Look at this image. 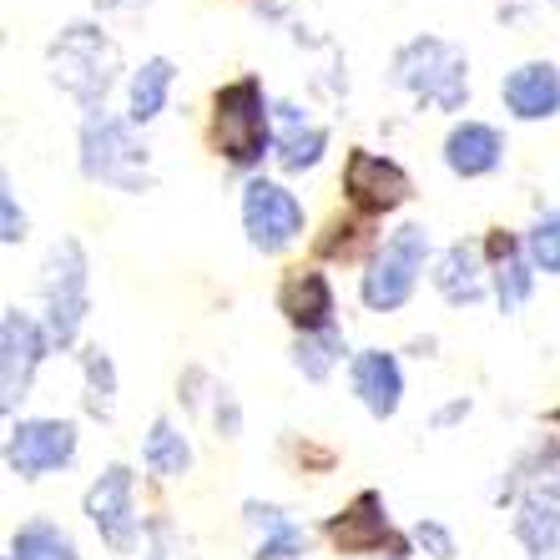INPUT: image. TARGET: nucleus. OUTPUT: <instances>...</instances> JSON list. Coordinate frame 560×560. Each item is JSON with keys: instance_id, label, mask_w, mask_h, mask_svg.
<instances>
[{"instance_id": "obj_29", "label": "nucleus", "mask_w": 560, "mask_h": 560, "mask_svg": "<svg viewBox=\"0 0 560 560\" xmlns=\"http://www.w3.org/2000/svg\"><path fill=\"white\" fill-rule=\"evenodd\" d=\"M0 222H5V243H21L26 237V212L15 208V192H11V183H5V192H0Z\"/></svg>"}, {"instance_id": "obj_6", "label": "nucleus", "mask_w": 560, "mask_h": 560, "mask_svg": "<svg viewBox=\"0 0 560 560\" xmlns=\"http://www.w3.org/2000/svg\"><path fill=\"white\" fill-rule=\"evenodd\" d=\"M218 147L233 167H253L268 147V112H262V86L253 77L233 81L218 92Z\"/></svg>"}, {"instance_id": "obj_16", "label": "nucleus", "mask_w": 560, "mask_h": 560, "mask_svg": "<svg viewBox=\"0 0 560 560\" xmlns=\"http://www.w3.org/2000/svg\"><path fill=\"white\" fill-rule=\"evenodd\" d=\"M278 303H283V313L303 328V334L334 328V293H328V278L324 273H303V268H299V273L283 283Z\"/></svg>"}, {"instance_id": "obj_13", "label": "nucleus", "mask_w": 560, "mask_h": 560, "mask_svg": "<svg viewBox=\"0 0 560 560\" xmlns=\"http://www.w3.org/2000/svg\"><path fill=\"white\" fill-rule=\"evenodd\" d=\"M328 535L334 546L349 550V556H364V550H378L389 540V515H384V500L378 495H359L343 515L328 521Z\"/></svg>"}, {"instance_id": "obj_27", "label": "nucleus", "mask_w": 560, "mask_h": 560, "mask_svg": "<svg viewBox=\"0 0 560 560\" xmlns=\"http://www.w3.org/2000/svg\"><path fill=\"white\" fill-rule=\"evenodd\" d=\"M530 262L540 268V273H560V212H550V218L535 222V233H530Z\"/></svg>"}, {"instance_id": "obj_26", "label": "nucleus", "mask_w": 560, "mask_h": 560, "mask_svg": "<svg viewBox=\"0 0 560 560\" xmlns=\"http://www.w3.org/2000/svg\"><path fill=\"white\" fill-rule=\"evenodd\" d=\"M339 353H343L339 334H334V328H318V334H303L293 359H299V369L308 378H328V369H334V359H339Z\"/></svg>"}, {"instance_id": "obj_19", "label": "nucleus", "mask_w": 560, "mask_h": 560, "mask_svg": "<svg viewBox=\"0 0 560 560\" xmlns=\"http://www.w3.org/2000/svg\"><path fill=\"white\" fill-rule=\"evenodd\" d=\"M278 112H283V131H278V162H283L288 172L313 167V162L324 156V147H328V131L313 127V121H303L299 106H278Z\"/></svg>"}, {"instance_id": "obj_28", "label": "nucleus", "mask_w": 560, "mask_h": 560, "mask_svg": "<svg viewBox=\"0 0 560 560\" xmlns=\"http://www.w3.org/2000/svg\"><path fill=\"white\" fill-rule=\"evenodd\" d=\"M415 540H419L424 550H434L440 560H455V540H450V530H444V525L419 521V525H415Z\"/></svg>"}, {"instance_id": "obj_24", "label": "nucleus", "mask_w": 560, "mask_h": 560, "mask_svg": "<svg viewBox=\"0 0 560 560\" xmlns=\"http://www.w3.org/2000/svg\"><path fill=\"white\" fill-rule=\"evenodd\" d=\"M81 369H86V409L96 419H112V409H117V369H112V359L102 349H86Z\"/></svg>"}, {"instance_id": "obj_25", "label": "nucleus", "mask_w": 560, "mask_h": 560, "mask_svg": "<svg viewBox=\"0 0 560 560\" xmlns=\"http://www.w3.org/2000/svg\"><path fill=\"white\" fill-rule=\"evenodd\" d=\"M495 293H500V308H505V313H515L525 299H530V262L515 253V243H500Z\"/></svg>"}, {"instance_id": "obj_14", "label": "nucleus", "mask_w": 560, "mask_h": 560, "mask_svg": "<svg viewBox=\"0 0 560 560\" xmlns=\"http://www.w3.org/2000/svg\"><path fill=\"white\" fill-rule=\"evenodd\" d=\"M353 389H359L369 415L389 419L394 409H399V394H405V378H399L394 353H378V349L359 353V359H353Z\"/></svg>"}, {"instance_id": "obj_18", "label": "nucleus", "mask_w": 560, "mask_h": 560, "mask_svg": "<svg viewBox=\"0 0 560 560\" xmlns=\"http://www.w3.org/2000/svg\"><path fill=\"white\" fill-rule=\"evenodd\" d=\"M248 525L258 530V556L253 560H293L308 550V530L288 521L278 505H248Z\"/></svg>"}, {"instance_id": "obj_2", "label": "nucleus", "mask_w": 560, "mask_h": 560, "mask_svg": "<svg viewBox=\"0 0 560 560\" xmlns=\"http://www.w3.org/2000/svg\"><path fill=\"white\" fill-rule=\"evenodd\" d=\"M394 81L409 86L419 102H434L440 112H459L465 106V56L444 40H409L405 51L394 56Z\"/></svg>"}, {"instance_id": "obj_23", "label": "nucleus", "mask_w": 560, "mask_h": 560, "mask_svg": "<svg viewBox=\"0 0 560 560\" xmlns=\"http://www.w3.org/2000/svg\"><path fill=\"white\" fill-rule=\"evenodd\" d=\"M11 560H77V546H71V535H61L56 525L36 521V525H26V530H15Z\"/></svg>"}, {"instance_id": "obj_21", "label": "nucleus", "mask_w": 560, "mask_h": 560, "mask_svg": "<svg viewBox=\"0 0 560 560\" xmlns=\"http://www.w3.org/2000/svg\"><path fill=\"white\" fill-rule=\"evenodd\" d=\"M167 92H172V61H147L137 77H131V92H127V117L142 127V121L162 117V106H167Z\"/></svg>"}, {"instance_id": "obj_10", "label": "nucleus", "mask_w": 560, "mask_h": 560, "mask_svg": "<svg viewBox=\"0 0 560 560\" xmlns=\"http://www.w3.org/2000/svg\"><path fill=\"white\" fill-rule=\"evenodd\" d=\"M86 515L102 530V540L112 550H127L137 540V505H131V469L112 465L102 480L86 490Z\"/></svg>"}, {"instance_id": "obj_9", "label": "nucleus", "mask_w": 560, "mask_h": 560, "mask_svg": "<svg viewBox=\"0 0 560 560\" xmlns=\"http://www.w3.org/2000/svg\"><path fill=\"white\" fill-rule=\"evenodd\" d=\"M40 349H46V339L31 324V313L5 308V318H0V405L5 409H15V399H26Z\"/></svg>"}, {"instance_id": "obj_20", "label": "nucleus", "mask_w": 560, "mask_h": 560, "mask_svg": "<svg viewBox=\"0 0 560 560\" xmlns=\"http://www.w3.org/2000/svg\"><path fill=\"white\" fill-rule=\"evenodd\" d=\"M440 293L450 303H475L480 299V248L475 243H455V248L440 258V273H434Z\"/></svg>"}, {"instance_id": "obj_17", "label": "nucleus", "mask_w": 560, "mask_h": 560, "mask_svg": "<svg viewBox=\"0 0 560 560\" xmlns=\"http://www.w3.org/2000/svg\"><path fill=\"white\" fill-rule=\"evenodd\" d=\"M515 530H521L525 550H530L535 560L556 550V535H560V485H535L530 495H525V505H521Z\"/></svg>"}, {"instance_id": "obj_11", "label": "nucleus", "mask_w": 560, "mask_h": 560, "mask_svg": "<svg viewBox=\"0 0 560 560\" xmlns=\"http://www.w3.org/2000/svg\"><path fill=\"white\" fill-rule=\"evenodd\" d=\"M343 187H349V197L359 202V208H369V212H394L409 197V177L394 167V162L374 156V152H353L349 156Z\"/></svg>"}, {"instance_id": "obj_30", "label": "nucleus", "mask_w": 560, "mask_h": 560, "mask_svg": "<svg viewBox=\"0 0 560 560\" xmlns=\"http://www.w3.org/2000/svg\"><path fill=\"white\" fill-rule=\"evenodd\" d=\"M96 5H102V11H142L147 0H96Z\"/></svg>"}, {"instance_id": "obj_8", "label": "nucleus", "mask_w": 560, "mask_h": 560, "mask_svg": "<svg viewBox=\"0 0 560 560\" xmlns=\"http://www.w3.org/2000/svg\"><path fill=\"white\" fill-rule=\"evenodd\" d=\"M77 455V430L66 419H26L11 430V444H5V459L21 480H40L51 469L71 465Z\"/></svg>"}, {"instance_id": "obj_3", "label": "nucleus", "mask_w": 560, "mask_h": 560, "mask_svg": "<svg viewBox=\"0 0 560 560\" xmlns=\"http://www.w3.org/2000/svg\"><path fill=\"white\" fill-rule=\"evenodd\" d=\"M81 172L92 183H112L121 192H142L147 187V156L142 147L131 142L127 121L106 117V112H92L86 127H81Z\"/></svg>"}, {"instance_id": "obj_15", "label": "nucleus", "mask_w": 560, "mask_h": 560, "mask_svg": "<svg viewBox=\"0 0 560 560\" xmlns=\"http://www.w3.org/2000/svg\"><path fill=\"white\" fill-rule=\"evenodd\" d=\"M500 131L485 127V121H465V127L450 131V142H444V162L455 177H485V172L500 167Z\"/></svg>"}, {"instance_id": "obj_22", "label": "nucleus", "mask_w": 560, "mask_h": 560, "mask_svg": "<svg viewBox=\"0 0 560 560\" xmlns=\"http://www.w3.org/2000/svg\"><path fill=\"white\" fill-rule=\"evenodd\" d=\"M142 459H147V469H152V475L172 480V475H187V465H192V450H187V440L172 430L167 419H156L152 434H147Z\"/></svg>"}, {"instance_id": "obj_5", "label": "nucleus", "mask_w": 560, "mask_h": 560, "mask_svg": "<svg viewBox=\"0 0 560 560\" xmlns=\"http://www.w3.org/2000/svg\"><path fill=\"white\" fill-rule=\"evenodd\" d=\"M424 253H430V237H424V228H399V233L378 248V258L369 262L364 273V303L374 313H394L405 308L409 293H415V278L419 268H424Z\"/></svg>"}, {"instance_id": "obj_4", "label": "nucleus", "mask_w": 560, "mask_h": 560, "mask_svg": "<svg viewBox=\"0 0 560 560\" xmlns=\"http://www.w3.org/2000/svg\"><path fill=\"white\" fill-rule=\"evenodd\" d=\"M46 339L56 349L77 343L81 324H86V253H81L77 237H61L46 258Z\"/></svg>"}, {"instance_id": "obj_7", "label": "nucleus", "mask_w": 560, "mask_h": 560, "mask_svg": "<svg viewBox=\"0 0 560 560\" xmlns=\"http://www.w3.org/2000/svg\"><path fill=\"white\" fill-rule=\"evenodd\" d=\"M243 228L258 253H283L293 237L303 233V208L299 197L283 192L278 183H248L243 187Z\"/></svg>"}, {"instance_id": "obj_12", "label": "nucleus", "mask_w": 560, "mask_h": 560, "mask_svg": "<svg viewBox=\"0 0 560 560\" xmlns=\"http://www.w3.org/2000/svg\"><path fill=\"white\" fill-rule=\"evenodd\" d=\"M505 106L521 121H540L560 112V71L550 61H530L505 77Z\"/></svg>"}, {"instance_id": "obj_1", "label": "nucleus", "mask_w": 560, "mask_h": 560, "mask_svg": "<svg viewBox=\"0 0 560 560\" xmlns=\"http://www.w3.org/2000/svg\"><path fill=\"white\" fill-rule=\"evenodd\" d=\"M51 77L56 86L77 96L86 112H102L112 81H117V46L96 26H66L51 40Z\"/></svg>"}]
</instances>
